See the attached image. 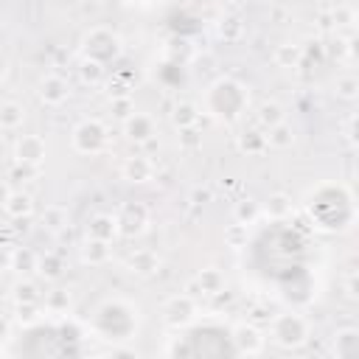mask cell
Here are the masks:
<instances>
[{"label": "cell", "instance_id": "cell-1", "mask_svg": "<svg viewBox=\"0 0 359 359\" xmlns=\"http://www.w3.org/2000/svg\"><path fill=\"white\" fill-rule=\"evenodd\" d=\"M247 104V93L241 84L230 81V79H222L216 81L210 90H208V112L213 118H222V121H233Z\"/></svg>", "mask_w": 359, "mask_h": 359}, {"label": "cell", "instance_id": "cell-2", "mask_svg": "<svg viewBox=\"0 0 359 359\" xmlns=\"http://www.w3.org/2000/svg\"><path fill=\"white\" fill-rule=\"evenodd\" d=\"M266 334H269V342H275L278 348L294 351V348L306 345V339H309V320L303 314H294V311L278 314L269 323V331Z\"/></svg>", "mask_w": 359, "mask_h": 359}, {"label": "cell", "instance_id": "cell-3", "mask_svg": "<svg viewBox=\"0 0 359 359\" xmlns=\"http://www.w3.org/2000/svg\"><path fill=\"white\" fill-rule=\"evenodd\" d=\"M107 140H109V135H107L101 121H84L73 132V146L81 154H98L107 146Z\"/></svg>", "mask_w": 359, "mask_h": 359}, {"label": "cell", "instance_id": "cell-4", "mask_svg": "<svg viewBox=\"0 0 359 359\" xmlns=\"http://www.w3.org/2000/svg\"><path fill=\"white\" fill-rule=\"evenodd\" d=\"M230 342H233V353H247V356H258L266 345L264 331H258L250 323H241L230 331Z\"/></svg>", "mask_w": 359, "mask_h": 359}, {"label": "cell", "instance_id": "cell-5", "mask_svg": "<svg viewBox=\"0 0 359 359\" xmlns=\"http://www.w3.org/2000/svg\"><path fill=\"white\" fill-rule=\"evenodd\" d=\"M165 323L168 325H174V328H182V325H188V323H194L196 320V300H194V294H188V292H182V294H177V297H171L168 303H165Z\"/></svg>", "mask_w": 359, "mask_h": 359}, {"label": "cell", "instance_id": "cell-6", "mask_svg": "<svg viewBox=\"0 0 359 359\" xmlns=\"http://www.w3.org/2000/svg\"><path fill=\"white\" fill-rule=\"evenodd\" d=\"M14 157H17V163L39 165L42 157H45V140L39 135H22L14 146Z\"/></svg>", "mask_w": 359, "mask_h": 359}, {"label": "cell", "instance_id": "cell-7", "mask_svg": "<svg viewBox=\"0 0 359 359\" xmlns=\"http://www.w3.org/2000/svg\"><path fill=\"white\" fill-rule=\"evenodd\" d=\"M67 95H70V87H67V81H65L62 76L48 73V76L39 81V98H42L48 107H59L62 101H67Z\"/></svg>", "mask_w": 359, "mask_h": 359}, {"label": "cell", "instance_id": "cell-8", "mask_svg": "<svg viewBox=\"0 0 359 359\" xmlns=\"http://www.w3.org/2000/svg\"><path fill=\"white\" fill-rule=\"evenodd\" d=\"M123 135H126L132 143H146V140H151V135H154V118H151V115H143V112H132V115L123 121Z\"/></svg>", "mask_w": 359, "mask_h": 359}, {"label": "cell", "instance_id": "cell-9", "mask_svg": "<svg viewBox=\"0 0 359 359\" xmlns=\"http://www.w3.org/2000/svg\"><path fill=\"white\" fill-rule=\"evenodd\" d=\"M157 266H160V258L151 250H135L126 258V269L132 275H151V272H157Z\"/></svg>", "mask_w": 359, "mask_h": 359}, {"label": "cell", "instance_id": "cell-10", "mask_svg": "<svg viewBox=\"0 0 359 359\" xmlns=\"http://www.w3.org/2000/svg\"><path fill=\"white\" fill-rule=\"evenodd\" d=\"M331 351H334V356H339V359L359 353V331H356V328H339V331L334 334Z\"/></svg>", "mask_w": 359, "mask_h": 359}, {"label": "cell", "instance_id": "cell-11", "mask_svg": "<svg viewBox=\"0 0 359 359\" xmlns=\"http://www.w3.org/2000/svg\"><path fill=\"white\" fill-rule=\"evenodd\" d=\"M143 224H146V208H140V205H129L118 216V233L132 236V233H140Z\"/></svg>", "mask_w": 359, "mask_h": 359}, {"label": "cell", "instance_id": "cell-12", "mask_svg": "<svg viewBox=\"0 0 359 359\" xmlns=\"http://www.w3.org/2000/svg\"><path fill=\"white\" fill-rule=\"evenodd\" d=\"M151 174H154V165H151L149 157H129L123 163V177L129 182H149Z\"/></svg>", "mask_w": 359, "mask_h": 359}, {"label": "cell", "instance_id": "cell-13", "mask_svg": "<svg viewBox=\"0 0 359 359\" xmlns=\"http://www.w3.org/2000/svg\"><path fill=\"white\" fill-rule=\"evenodd\" d=\"M81 258H84V264H93V266H98V264H107L109 261V241H104V238H87V244L81 247Z\"/></svg>", "mask_w": 359, "mask_h": 359}, {"label": "cell", "instance_id": "cell-14", "mask_svg": "<svg viewBox=\"0 0 359 359\" xmlns=\"http://www.w3.org/2000/svg\"><path fill=\"white\" fill-rule=\"evenodd\" d=\"M3 210L11 219H22V216H28L34 210V199L28 194H22V191H11L8 199H6V205H3Z\"/></svg>", "mask_w": 359, "mask_h": 359}, {"label": "cell", "instance_id": "cell-15", "mask_svg": "<svg viewBox=\"0 0 359 359\" xmlns=\"http://www.w3.org/2000/svg\"><path fill=\"white\" fill-rule=\"evenodd\" d=\"M292 143H294V129H292V123L280 121V123L269 126V135H266V146H272V149H289Z\"/></svg>", "mask_w": 359, "mask_h": 359}, {"label": "cell", "instance_id": "cell-16", "mask_svg": "<svg viewBox=\"0 0 359 359\" xmlns=\"http://www.w3.org/2000/svg\"><path fill=\"white\" fill-rule=\"evenodd\" d=\"M22 121H25L22 104H17V101L0 104V129H17V126H22Z\"/></svg>", "mask_w": 359, "mask_h": 359}, {"label": "cell", "instance_id": "cell-17", "mask_svg": "<svg viewBox=\"0 0 359 359\" xmlns=\"http://www.w3.org/2000/svg\"><path fill=\"white\" fill-rule=\"evenodd\" d=\"M90 236L93 238H104V241H112L118 236V219L115 216H95L90 222Z\"/></svg>", "mask_w": 359, "mask_h": 359}, {"label": "cell", "instance_id": "cell-18", "mask_svg": "<svg viewBox=\"0 0 359 359\" xmlns=\"http://www.w3.org/2000/svg\"><path fill=\"white\" fill-rule=\"evenodd\" d=\"M280 121H286V112H283V107H280L278 101H264V104L258 107V123H261L264 129H269V126H275V123H280Z\"/></svg>", "mask_w": 359, "mask_h": 359}, {"label": "cell", "instance_id": "cell-19", "mask_svg": "<svg viewBox=\"0 0 359 359\" xmlns=\"http://www.w3.org/2000/svg\"><path fill=\"white\" fill-rule=\"evenodd\" d=\"M42 227H48V230H53V233L65 230V227H67V210H65L62 205H48V208L42 210Z\"/></svg>", "mask_w": 359, "mask_h": 359}, {"label": "cell", "instance_id": "cell-20", "mask_svg": "<svg viewBox=\"0 0 359 359\" xmlns=\"http://www.w3.org/2000/svg\"><path fill=\"white\" fill-rule=\"evenodd\" d=\"M196 286L202 289V294H219L224 289V278L216 269H202L196 278Z\"/></svg>", "mask_w": 359, "mask_h": 359}, {"label": "cell", "instance_id": "cell-21", "mask_svg": "<svg viewBox=\"0 0 359 359\" xmlns=\"http://www.w3.org/2000/svg\"><path fill=\"white\" fill-rule=\"evenodd\" d=\"M334 95L337 98H342V101H353L356 95H359V79L356 76H339L337 81H334Z\"/></svg>", "mask_w": 359, "mask_h": 359}, {"label": "cell", "instance_id": "cell-22", "mask_svg": "<svg viewBox=\"0 0 359 359\" xmlns=\"http://www.w3.org/2000/svg\"><path fill=\"white\" fill-rule=\"evenodd\" d=\"M266 216L269 219H283V216H289L292 213V199L286 196V194H272L269 199H266Z\"/></svg>", "mask_w": 359, "mask_h": 359}, {"label": "cell", "instance_id": "cell-23", "mask_svg": "<svg viewBox=\"0 0 359 359\" xmlns=\"http://www.w3.org/2000/svg\"><path fill=\"white\" fill-rule=\"evenodd\" d=\"M11 269L28 275L36 269V255L31 250H11Z\"/></svg>", "mask_w": 359, "mask_h": 359}, {"label": "cell", "instance_id": "cell-24", "mask_svg": "<svg viewBox=\"0 0 359 359\" xmlns=\"http://www.w3.org/2000/svg\"><path fill=\"white\" fill-rule=\"evenodd\" d=\"M171 118H174V123H177L180 129H188V126H194V123H196L199 112H196V107H194V104H177Z\"/></svg>", "mask_w": 359, "mask_h": 359}, {"label": "cell", "instance_id": "cell-25", "mask_svg": "<svg viewBox=\"0 0 359 359\" xmlns=\"http://www.w3.org/2000/svg\"><path fill=\"white\" fill-rule=\"evenodd\" d=\"M36 269H39V275H45L48 280H56V278L62 275V261L48 252V255H42V258H36Z\"/></svg>", "mask_w": 359, "mask_h": 359}, {"label": "cell", "instance_id": "cell-26", "mask_svg": "<svg viewBox=\"0 0 359 359\" xmlns=\"http://www.w3.org/2000/svg\"><path fill=\"white\" fill-rule=\"evenodd\" d=\"M14 294V303H39V292H36V286L31 283V280H20V283H14V289H11Z\"/></svg>", "mask_w": 359, "mask_h": 359}, {"label": "cell", "instance_id": "cell-27", "mask_svg": "<svg viewBox=\"0 0 359 359\" xmlns=\"http://www.w3.org/2000/svg\"><path fill=\"white\" fill-rule=\"evenodd\" d=\"M67 306H70V292H67V289H56V292H50L48 300H45V309L53 311V314L67 311Z\"/></svg>", "mask_w": 359, "mask_h": 359}, {"label": "cell", "instance_id": "cell-28", "mask_svg": "<svg viewBox=\"0 0 359 359\" xmlns=\"http://www.w3.org/2000/svg\"><path fill=\"white\" fill-rule=\"evenodd\" d=\"M42 309H39V303H17V320L22 323V325H34V323H39V314Z\"/></svg>", "mask_w": 359, "mask_h": 359}, {"label": "cell", "instance_id": "cell-29", "mask_svg": "<svg viewBox=\"0 0 359 359\" xmlns=\"http://www.w3.org/2000/svg\"><path fill=\"white\" fill-rule=\"evenodd\" d=\"M238 146H241L244 151H247V149H250V151H264V149H266V137L258 135V132H247V135L238 140Z\"/></svg>", "mask_w": 359, "mask_h": 359}, {"label": "cell", "instance_id": "cell-30", "mask_svg": "<svg viewBox=\"0 0 359 359\" xmlns=\"http://www.w3.org/2000/svg\"><path fill=\"white\" fill-rule=\"evenodd\" d=\"M112 109H115V115H118L121 121H126V118L135 112V107H132V101H129L126 95H115V98H112Z\"/></svg>", "mask_w": 359, "mask_h": 359}, {"label": "cell", "instance_id": "cell-31", "mask_svg": "<svg viewBox=\"0 0 359 359\" xmlns=\"http://www.w3.org/2000/svg\"><path fill=\"white\" fill-rule=\"evenodd\" d=\"M81 76H84L87 81H98V79H101V62H95V59H84V65H81Z\"/></svg>", "mask_w": 359, "mask_h": 359}, {"label": "cell", "instance_id": "cell-32", "mask_svg": "<svg viewBox=\"0 0 359 359\" xmlns=\"http://www.w3.org/2000/svg\"><path fill=\"white\" fill-rule=\"evenodd\" d=\"M275 59H278L280 65H294V62H297V48H294V45H280L278 53H275Z\"/></svg>", "mask_w": 359, "mask_h": 359}, {"label": "cell", "instance_id": "cell-33", "mask_svg": "<svg viewBox=\"0 0 359 359\" xmlns=\"http://www.w3.org/2000/svg\"><path fill=\"white\" fill-rule=\"evenodd\" d=\"M241 34V22L236 20V17H227L224 20V25H222V36H227V39H236Z\"/></svg>", "mask_w": 359, "mask_h": 359}, {"label": "cell", "instance_id": "cell-34", "mask_svg": "<svg viewBox=\"0 0 359 359\" xmlns=\"http://www.w3.org/2000/svg\"><path fill=\"white\" fill-rule=\"evenodd\" d=\"M6 269H11V250L0 244V272H6Z\"/></svg>", "mask_w": 359, "mask_h": 359}, {"label": "cell", "instance_id": "cell-35", "mask_svg": "<svg viewBox=\"0 0 359 359\" xmlns=\"http://www.w3.org/2000/svg\"><path fill=\"white\" fill-rule=\"evenodd\" d=\"M8 337H11V323L6 317H0V345L8 342Z\"/></svg>", "mask_w": 359, "mask_h": 359}, {"label": "cell", "instance_id": "cell-36", "mask_svg": "<svg viewBox=\"0 0 359 359\" xmlns=\"http://www.w3.org/2000/svg\"><path fill=\"white\" fill-rule=\"evenodd\" d=\"M8 194H11V188H8L6 182H0V208L6 205V199H8Z\"/></svg>", "mask_w": 359, "mask_h": 359}, {"label": "cell", "instance_id": "cell-37", "mask_svg": "<svg viewBox=\"0 0 359 359\" xmlns=\"http://www.w3.org/2000/svg\"><path fill=\"white\" fill-rule=\"evenodd\" d=\"M348 294H351V297H356V275H351V278H348Z\"/></svg>", "mask_w": 359, "mask_h": 359}, {"label": "cell", "instance_id": "cell-38", "mask_svg": "<svg viewBox=\"0 0 359 359\" xmlns=\"http://www.w3.org/2000/svg\"><path fill=\"white\" fill-rule=\"evenodd\" d=\"M6 73H8V65H6V59H3V56H0V81H3V79H6Z\"/></svg>", "mask_w": 359, "mask_h": 359}, {"label": "cell", "instance_id": "cell-39", "mask_svg": "<svg viewBox=\"0 0 359 359\" xmlns=\"http://www.w3.org/2000/svg\"><path fill=\"white\" fill-rule=\"evenodd\" d=\"M81 3H84V0H81Z\"/></svg>", "mask_w": 359, "mask_h": 359}]
</instances>
